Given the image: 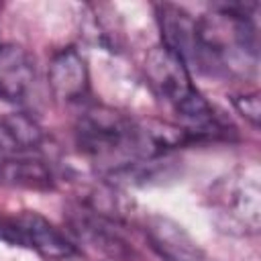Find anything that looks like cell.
Segmentation results:
<instances>
[{
  "mask_svg": "<svg viewBox=\"0 0 261 261\" xmlns=\"http://www.w3.org/2000/svg\"><path fill=\"white\" fill-rule=\"evenodd\" d=\"M75 139L80 149L92 161L104 165L110 175H116L135 163L155 159L143 126L106 106H92L80 116Z\"/></svg>",
  "mask_w": 261,
  "mask_h": 261,
  "instance_id": "cell-1",
  "label": "cell"
},
{
  "mask_svg": "<svg viewBox=\"0 0 261 261\" xmlns=\"http://www.w3.org/2000/svg\"><path fill=\"white\" fill-rule=\"evenodd\" d=\"M145 73L151 88L161 96L173 110L186 120V130L194 139L202 137H220L226 126H222L204 100V96L192 84L188 65L167 47H153L145 57Z\"/></svg>",
  "mask_w": 261,
  "mask_h": 261,
  "instance_id": "cell-2",
  "label": "cell"
},
{
  "mask_svg": "<svg viewBox=\"0 0 261 261\" xmlns=\"http://www.w3.org/2000/svg\"><path fill=\"white\" fill-rule=\"evenodd\" d=\"M159 27L163 35V47L173 51L186 65L190 61L206 65V57H212L216 53L208 43L204 31L181 8H175L171 4L159 6Z\"/></svg>",
  "mask_w": 261,
  "mask_h": 261,
  "instance_id": "cell-3",
  "label": "cell"
},
{
  "mask_svg": "<svg viewBox=\"0 0 261 261\" xmlns=\"http://www.w3.org/2000/svg\"><path fill=\"white\" fill-rule=\"evenodd\" d=\"M14 222L20 237V247L35 249L47 259H71L77 255L75 245L41 214L27 210L16 214Z\"/></svg>",
  "mask_w": 261,
  "mask_h": 261,
  "instance_id": "cell-4",
  "label": "cell"
},
{
  "mask_svg": "<svg viewBox=\"0 0 261 261\" xmlns=\"http://www.w3.org/2000/svg\"><path fill=\"white\" fill-rule=\"evenodd\" d=\"M37 82V67L33 55L16 45H0V94L10 102H22Z\"/></svg>",
  "mask_w": 261,
  "mask_h": 261,
  "instance_id": "cell-5",
  "label": "cell"
},
{
  "mask_svg": "<svg viewBox=\"0 0 261 261\" xmlns=\"http://www.w3.org/2000/svg\"><path fill=\"white\" fill-rule=\"evenodd\" d=\"M47 82L57 100L75 102L84 98L90 88V77L84 57L73 47L59 51L49 63Z\"/></svg>",
  "mask_w": 261,
  "mask_h": 261,
  "instance_id": "cell-6",
  "label": "cell"
},
{
  "mask_svg": "<svg viewBox=\"0 0 261 261\" xmlns=\"http://www.w3.org/2000/svg\"><path fill=\"white\" fill-rule=\"evenodd\" d=\"M43 143V128L35 118L22 112L0 116V161L31 155Z\"/></svg>",
  "mask_w": 261,
  "mask_h": 261,
  "instance_id": "cell-7",
  "label": "cell"
},
{
  "mask_svg": "<svg viewBox=\"0 0 261 261\" xmlns=\"http://www.w3.org/2000/svg\"><path fill=\"white\" fill-rule=\"evenodd\" d=\"M151 247L165 261H200L202 253L184 228L167 218H153L147 228Z\"/></svg>",
  "mask_w": 261,
  "mask_h": 261,
  "instance_id": "cell-8",
  "label": "cell"
},
{
  "mask_svg": "<svg viewBox=\"0 0 261 261\" xmlns=\"http://www.w3.org/2000/svg\"><path fill=\"white\" fill-rule=\"evenodd\" d=\"M69 222H71L73 230L80 234V239H86L96 249L114 255L116 261H120L122 257L128 255L126 243L118 237V232L112 228V224L104 216H100V214L96 216L84 208H77V210H73V216L69 218Z\"/></svg>",
  "mask_w": 261,
  "mask_h": 261,
  "instance_id": "cell-9",
  "label": "cell"
},
{
  "mask_svg": "<svg viewBox=\"0 0 261 261\" xmlns=\"http://www.w3.org/2000/svg\"><path fill=\"white\" fill-rule=\"evenodd\" d=\"M0 184L29 190H49L53 188V173L43 159L22 155L0 161Z\"/></svg>",
  "mask_w": 261,
  "mask_h": 261,
  "instance_id": "cell-10",
  "label": "cell"
},
{
  "mask_svg": "<svg viewBox=\"0 0 261 261\" xmlns=\"http://www.w3.org/2000/svg\"><path fill=\"white\" fill-rule=\"evenodd\" d=\"M234 106L239 108V112L251 120L255 126L259 124V112H261V104H259V96L257 94H245V96H237L234 98Z\"/></svg>",
  "mask_w": 261,
  "mask_h": 261,
  "instance_id": "cell-11",
  "label": "cell"
},
{
  "mask_svg": "<svg viewBox=\"0 0 261 261\" xmlns=\"http://www.w3.org/2000/svg\"><path fill=\"white\" fill-rule=\"evenodd\" d=\"M0 241L20 247V237H18V230H16L14 216H4V214H0Z\"/></svg>",
  "mask_w": 261,
  "mask_h": 261,
  "instance_id": "cell-12",
  "label": "cell"
},
{
  "mask_svg": "<svg viewBox=\"0 0 261 261\" xmlns=\"http://www.w3.org/2000/svg\"><path fill=\"white\" fill-rule=\"evenodd\" d=\"M106 261H116V259H106Z\"/></svg>",
  "mask_w": 261,
  "mask_h": 261,
  "instance_id": "cell-13",
  "label": "cell"
}]
</instances>
